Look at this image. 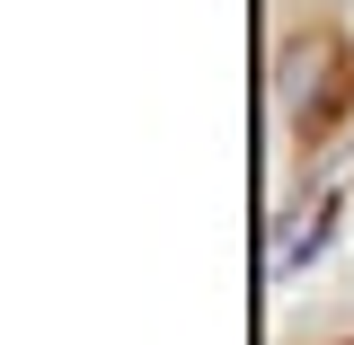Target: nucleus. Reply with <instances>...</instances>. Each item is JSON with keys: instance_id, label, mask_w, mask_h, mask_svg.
<instances>
[{"instance_id": "obj_1", "label": "nucleus", "mask_w": 354, "mask_h": 345, "mask_svg": "<svg viewBox=\"0 0 354 345\" xmlns=\"http://www.w3.org/2000/svg\"><path fill=\"white\" fill-rule=\"evenodd\" d=\"M328 239H337V195H319V204H301V221H292V230L274 239V257H266V274H274V283H292V274H301V265L319 257Z\"/></svg>"}]
</instances>
